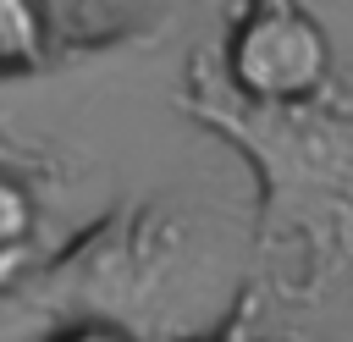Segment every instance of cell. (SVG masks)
I'll list each match as a JSON object with an SVG mask.
<instances>
[{
  "mask_svg": "<svg viewBox=\"0 0 353 342\" xmlns=\"http://www.w3.org/2000/svg\"><path fill=\"white\" fill-rule=\"evenodd\" d=\"M50 342H132V336H127V325H110V320H72Z\"/></svg>",
  "mask_w": 353,
  "mask_h": 342,
  "instance_id": "cell-7",
  "label": "cell"
},
{
  "mask_svg": "<svg viewBox=\"0 0 353 342\" xmlns=\"http://www.w3.org/2000/svg\"><path fill=\"white\" fill-rule=\"evenodd\" d=\"M22 165H33V160H28V149H22V143H11V132L0 127V171H22Z\"/></svg>",
  "mask_w": 353,
  "mask_h": 342,
  "instance_id": "cell-9",
  "label": "cell"
},
{
  "mask_svg": "<svg viewBox=\"0 0 353 342\" xmlns=\"http://www.w3.org/2000/svg\"><path fill=\"white\" fill-rule=\"evenodd\" d=\"M182 110L259 177V276L248 298H314L336 281L353 259V99L320 88L265 105L226 83L221 55H193Z\"/></svg>",
  "mask_w": 353,
  "mask_h": 342,
  "instance_id": "cell-1",
  "label": "cell"
},
{
  "mask_svg": "<svg viewBox=\"0 0 353 342\" xmlns=\"http://www.w3.org/2000/svg\"><path fill=\"white\" fill-rule=\"evenodd\" d=\"M254 309H259L254 298H248V303H237V320H232L226 331H215V336H204V342H248V325H254Z\"/></svg>",
  "mask_w": 353,
  "mask_h": 342,
  "instance_id": "cell-8",
  "label": "cell"
},
{
  "mask_svg": "<svg viewBox=\"0 0 353 342\" xmlns=\"http://www.w3.org/2000/svg\"><path fill=\"white\" fill-rule=\"evenodd\" d=\"M39 270V215L22 171H0V314H11Z\"/></svg>",
  "mask_w": 353,
  "mask_h": 342,
  "instance_id": "cell-5",
  "label": "cell"
},
{
  "mask_svg": "<svg viewBox=\"0 0 353 342\" xmlns=\"http://www.w3.org/2000/svg\"><path fill=\"white\" fill-rule=\"evenodd\" d=\"M50 44L39 28V6L33 0H0V77L11 72H33L44 66Z\"/></svg>",
  "mask_w": 353,
  "mask_h": 342,
  "instance_id": "cell-6",
  "label": "cell"
},
{
  "mask_svg": "<svg viewBox=\"0 0 353 342\" xmlns=\"http://www.w3.org/2000/svg\"><path fill=\"white\" fill-rule=\"evenodd\" d=\"M50 50H110L154 33L176 0H33Z\"/></svg>",
  "mask_w": 353,
  "mask_h": 342,
  "instance_id": "cell-4",
  "label": "cell"
},
{
  "mask_svg": "<svg viewBox=\"0 0 353 342\" xmlns=\"http://www.w3.org/2000/svg\"><path fill=\"white\" fill-rule=\"evenodd\" d=\"M221 72L237 94L287 105L331 88L336 55L325 28L298 0H248L232 17V33L221 44Z\"/></svg>",
  "mask_w": 353,
  "mask_h": 342,
  "instance_id": "cell-3",
  "label": "cell"
},
{
  "mask_svg": "<svg viewBox=\"0 0 353 342\" xmlns=\"http://www.w3.org/2000/svg\"><path fill=\"white\" fill-rule=\"evenodd\" d=\"M171 254H176V221L132 204L121 215L94 221V232L72 243V254H61L50 270H33L22 298L39 309H83V320L121 325L116 314H127L138 298L160 287Z\"/></svg>",
  "mask_w": 353,
  "mask_h": 342,
  "instance_id": "cell-2",
  "label": "cell"
}]
</instances>
